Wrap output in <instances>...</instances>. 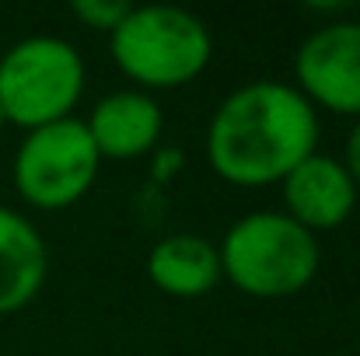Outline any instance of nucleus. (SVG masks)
<instances>
[{"instance_id": "obj_12", "label": "nucleus", "mask_w": 360, "mask_h": 356, "mask_svg": "<svg viewBox=\"0 0 360 356\" xmlns=\"http://www.w3.org/2000/svg\"><path fill=\"white\" fill-rule=\"evenodd\" d=\"M340 164L347 168L350 182L357 185V192H360V119H354V126H350V133H347V140H343V157H340Z\"/></svg>"}, {"instance_id": "obj_10", "label": "nucleus", "mask_w": 360, "mask_h": 356, "mask_svg": "<svg viewBox=\"0 0 360 356\" xmlns=\"http://www.w3.org/2000/svg\"><path fill=\"white\" fill-rule=\"evenodd\" d=\"M147 279L175 301L207 297L221 283L217 244L203 235H168L147 251Z\"/></svg>"}, {"instance_id": "obj_4", "label": "nucleus", "mask_w": 360, "mask_h": 356, "mask_svg": "<svg viewBox=\"0 0 360 356\" xmlns=\"http://www.w3.org/2000/svg\"><path fill=\"white\" fill-rule=\"evenodd\" d=\"M88 70L74 42L32 35L0 56V112L4 122L28 129L74 119L84 98Z\"/></svg>"}, {"instance_id": "obj_6", "label": "nucleus", "mask_w": 360, "mask_h": 356, "mask_svg": "<svg viewBox=\"0 0 360 356\" xmlns=\"http://www.w3.org/2000/svg\"><path fill=\"white\" fill-rule=\"evenodd\" d=\"M294 81L315 112L360 119V21L340 18L315 28L294 53Z\"/></svg>"}, {"instance_id": "obj_2", "label": "nucleus", "mask_w": 360, "mask_h": 356, "mask_svg": "<svg viewBox=\"0 0 360 356\" xmlns=\"http://www.w3.org/2000/svg\"><path fill=\"white\" fill-rule=\"evenodd\" d=\"M112 63L136 91H175L193 84L214 60V35L203 18L172 4L129 7L109 35Z\"/></svg>"}, {"instance_id": "obj_7", "label": "nucleus", "mask_w": 360, "mask_h": 356, "mask_svg": "<svg viewBox=\"0 0 360 356\" xmlns=\"http://www.w3.org/2000/svg\"><path fill=\"white\" fill-rule=\"evenodd\" d=\"M280 192H283V213L315 237L343 228L360 199L357 185L350 182L340 157H329L319 150L304 157L280 182Z\"/></svg>"}, {"instance_id": "obj_5", "label": "nucleus", "mask_w": 360, "mask_h": 356, "mask_svg": "<svg viewBox=\"0 0 360 356\" xmlns=\"http://www.w3.org/2000/svg\"><path fill=\"white\" fill-rule=\"evenodd\" d=\"M102 171V157L84 129V119H60L28 129L14 150V189L18 196L46 213L70 210L88 196Z\"/></svg>"}, {"instance_id": "obj_8", "label": "nucleus", "mask_w": 360, "mask_h": 356, "mask_svg": "<svg viewBox=\"0 0 360 356\" xmlns=\"http://www.w3.org/2000/svg\"><path fill=\"white\" fill-rule=\"evenodd\" d=\"M84 129L102 161H136L158 150V140L165 133V112L154 95L122 88L105 95L91 109V116L84 119Z\"/></svg>"}, {"instance_id": "obj_11", "label": "nucleus", "mask_w": 360, "mask_h": 356, "mask_svg": "<svg viewBox=\"0 0 360 356\" xmlns=\"http://www.w3.org/2000/svg\"><path fill=\"white\" fill-rule=\"evenodd\" d=\"M129 7H133V4H122V0H74V4H70V14H74L84 28L112 35L116 25L129 14Z\"/></svg>"}, {"instance_id": "obj_1", "label": "nucleus", "mask_w": 360, "mask_h": 356, "mask_svg": "<svg viewBox=\"0 0 360 356\" xmlns=\"http://www.w3.org/2000/svg\"><path fill=\"white\" fill-rule=\"evenodd\" d=\"M319 147V112L287 81L235 88L207 126V164L238 189L280 185Z\"/></svg>"}, {"instance_id": "obj_13", "label": "nucleus", "mask_w": 360, "mask_h": 356, "mask_svg": "<svg viewBox=\"0 0 360 356\" xmlns=\"http://www.w3.org/2000/svg\"><path fill=\"white\" fill-rule=\"evenodd\" d=\"M4 126H7V122H4V112H0V129H4Z\"/></svg>"}, {"instance_id": "obj_9", "label": "nucleus", "mask_w": 360, "mask_h": 356, "mask_svg": "<svg viewBox=\"0 0 360 356\" xmlns=\"http://www.w3.org/2000/svg\"><path fill=\"white\" fill-rule=\"evenodd\" d=\"M49 276V248L39 228L0 206V318L25 311Z\"/></svg>"}, {"instance_id": "obj_3", "label": "nucleus", "mask_w": 360, "mask_h": 356, "mask_svg": "<svg viewBox=\"0 0 360 356\" xmlns=\"http://www.w3.org/2000/svg\"><path fill=\"white\" fill-rule=\"evenodd\" d=\"M221 279L245 297H294L319 276V237L294 224L283 210H252L238 217L217 244Z\"/></svg>"}]
</instances>
